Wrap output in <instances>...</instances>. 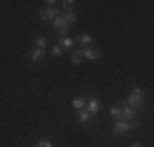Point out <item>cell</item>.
I'll use <instances>...</instances> for the list:
<instances>
[{
	"instance_id": "cell-1",
	"label": "cell",
	"mask_w": 154,
	"mask_h": 147,
	"mask_svg": "<svg viewBox=\"0 0 154 147\" xmlns=\"http://www.w3.org/2000/svg\"><path fill=\"white\" fill-rule=\"evenodd\" d=\"M144 101H146V97L144 95H130V98L126 100V105L128 106H131V108H136L139 110L143 105H144Z\"/></svg>"
},
{
	"instance_id": "cell-2",
	"label": "cell",
	"mask_w": 154,
	"mask_h": 147,
	"mask_svg": "<svg viewBox=\"0 0 154 147\" xmlns=\"http://www.w3.org/2000/svg\"><path fill=\"white\" fill-rule=\"evenodd\" d=\"M57 15H59V10H57L56 7H53V8H46V10H39V18L45 20V21H53Z\"/></svg>"
},
{
	"instance_id": "cell-3",
	"label": "cell",
	"mask_w": 154,
	"mask_h": 147,
	"mask_svg": "<svg viewBox=\"0 0 154 147\" xmlns=\"http://www.w3.org/2000/svg\"><path fill=\"white\" fill-rule=\"evenodd\" d=\"M122 106H123V108H122V116H120V121H126V123H128V121L133 119L136 113H134V110L131 108V106L126 105V101H123Z\"/></svg>"
},
{
	"instance_id": "cell-4",
	"label": "cell",
	"mask_w": 154,
	"mask_h": 147,
	"mask_svg": "<svg viewBox=\"0 0 154 147\" xmlns=\"http://www.w3.org/2000/svg\"><path fill=\"white\" fill-rule=\"evenodd\" d=\"M77 51H79L80 56L87 57L89 61H98L100 56H102L100 49H77Z\"/></svg>"
},
{
	"instance_id": "cell-5",
	"label": "cell",
	"mask_w": 154,
	"mask_h": 147,
	"mask_svg": "<svg viewBox=\"0 0 154 147\" xmlns=\"http://www.w3.org/2000/svg\"><path fill=\"white\" fill-rule=\"evenodd\" d=\"M131 129V124L126 123V121H116L115 128H113V131L116 132V134H123V132H128Z\"/></svg>"
},
{
	"instance_id": "cell-6",
	"label": "cell",
	"mask_w": 154,
	"mask_h": 147,
	"mask_svg": "<svg viewBox=\"0 0 154 147\" xmlns=\"http://www.w3.org/2000/svg\"><path fill=\"white\" fill-rule=\"evenodd\" d=\"M85 110L94 116V115H97V113H98V110H100V105H98V101L95 100V98H90L89 103H87V106H85Z\"/></svg>"
},
{
	"instance_id": "cell-7",
	"label": "cell",
	"mask_w": 154,
	"mask_h": 147,
	"mask_svg": "<svg viewBox=\"0 0 154 147\" xmlns=\"http://www.w3.org/2000/svg\"><path fill=\"white\" fill-rule=\"evenodd\" d=\"M51 25H53V28H56L57 31H59V29H62V28H69V25L64 21V18H62V15H57V16L54 18L53 21H51Z\"/></svg>"
},
{
	"instance_id": "cell-8",
	"label": "cell",
	"mask_w": 154,
	"mask_h": 147,
	"mask_svg": "<svg viewBox=\"0 0 154 147\" xmlns=\"http://www.w3.org/2000/svg\"><path fill=\"white\" fill-rule=\"evenodd\" d=\"M43 57H45V49H39V47H36V49L30 54L31 62H39V61H43Z\"/></svg>"
},
{
	"instance_id": "cell-9",
	"label": "cell",
	"mask_w": 154,
	"mask_h": 147,
	"mask_svg": "<svg viewBox=\"0 0 154 147\" xmlns=\"http://www.w3.org/2000/svg\"><path fill=\"white\" fill-rule=\"evenodd\" d=\"M59 47L61 49H71V47H74V41H72L71 38H61L59 39Z\"/></svg>"
},
{
	"instance_id": "cell-10",
	"label": "cell",
	"mask_w": 154,
	"mask_h": 147,
	"mask_svg": "<svg viewBox=\"0 0 154 147\" xmlns=\"http://www.w3.org/2000/svg\"><path fill=\"white\" fill-rule=\"evenodd\" d=\"M75 16H77V15H75L74 12H64V13H62V18H64V21H66L67 25H74L75 20H77Z\"/></svg>"
},
{
	"instance_id": "cell-11",
	"label": "cell",
	"mask_w": 154,
	"mask_h": 147,
	"mask_svg": "<svg viewBox=\"0 0 154 147\" xmlns=\"http://www.w3.org/2000/svg\"><path fill=\"white\" fill-rule=\"evenodd\" d=\"M90 116H92V115H90V113L87 111L85 108L79 110V113H77V118H79V121H80V123H87V121L90 119Z\"/></svg>"
},
{
	"instance_id": "cell-12",
	"label": "cell",
	"mask_w": 154,
	"mask_h": 147,
	"mask_svg": "<svg viewBox=\"0 0 154 147\" xmlns=\"http://www.w3.org/2000/svg\"><path fill=\"white\" fill-rule=\"evenodd\" d=\"M72 106L77 110H82V108H85V101H84L82 98H74V100H72Z\"/></svg>"
},
{
	"instance_id": "cell-13",
	"label": "cell",
	"mask_w": 154,
	"mask_h": 147,
	"mask_svg": "<svg viewBox=\"0 0 154 147\" xmlns=\"http://www.w3.org/2000/svg\"><path fill=\"white\" fill-rule=\"evenodd\" d=\"M71 62H72L74 65H79L80 62H82V56L79 54V51H75V52L71 56Z\"/></svg>"
},
{
	"instance_id": "cell-14",
	"label": "cell",
	"mask_w": 154,
	"mask_h": 147,
	"mask_svg": "<svg viewBox=\"0 0 154 147\" xmlns=\"http://www.w3.org/2000/svg\"><path fill=\"white\" fill-rule=\"evenodd\" d=\"M79 43L82 44V46H87V44L92 43V36H90V34H82L79 38Z\"/></svg>"
},
{
	"instance_id": "cell-15",
	"label": "cell",
	"mask_w": 154,
	"mask_h": 147,
	"mask_svg": "<svg viewBox=\"0 0 154 147\" xmlns=\"http://www.w3.org/2000/svg\"><path fill=\"white\" fill-rule=\"evenodd\" d=\"M64 10L66 12H72V8H74V5H75V2L74 0H64Z\"/></svg>"
},
{
	"instance_id": "cell-16",
	"label": "cell",
	"mask_w": 154,
	"mask_h": 147,
	"mask_svg": "<svg viewBox=\"0 0 154 147\" xmlns=\"http://www.w3.org/2000/svg\"><path fill=\"white\" fill-rule=\"evenodd\" d=\"M110 115H112L113 118H118L120 119V116H122V110H120L118 106H112V108H110Z\"/></svg>"
},
{
	"instance_id": "cell-17",
	"label": "cell",
	"mask_w": 154,
	"mask_h": 147,
	"mask_svg": "<svg viewBox=\"0 0 154 147\" xmlns=\"http://www.w3.org/2000/svg\"><path fill=\"white\" fill-rule=\"evenodd\" d=\"M36 46H38L39 47V49H45V47H46V38H45V36H41V38H36Z\"/></svg>"
},
{
	"instance_id": "cell-18",
	"label": "cell",
	"mask_w": 154,
	"mask_h": 147,
	"mask_svg": "<svg viewBox=\"0 0 154 147\" xmlns=\"http://www.w3.org/2000/svg\"><path fill=\"white\" fill-rule=\"evenodd\" d=\"M51 54H53V56H61V54H62V49H61L59 46H54L53 49H51Z\"/></svg>"
},
{
	"instance_id": "cell-19",
	"label": "cell",
	"mask_w": 154,
	"mask_h": 147,
	"mask_svg": "<svg viewBox=\"0 0 154 147\" xmlns=\"http://www.w3.org/2000/svg\"><path fill=\"white\" fill-rule=\"evenodd\" d=\"M36 147H53V144H51L49 141H39L38 144H36Z\"/></svg>"
},
{
	"instance_id": "cell-20",
	"label": "cell",
	"mask_w": 154,
	"mask_h": 147,
	"mask_svg": "<svg viewBox=\"0 0 154 147\" xmlns=\"http://www.w3.org/2000/svg\"><path fill=\"white\" fill-rule=\"evenodd\" d=\"M46 3H48V5H51V8H53V7H54V3H57V2H56V0H48Z\"/></svg>"
},
{
	"instance_id": "cell-21",
	"label": "cell",
	"mask_w": 154,
	"mask_h": 147,
	"mask_svg": "<svg viewBox=\"0 0 154 147\" xmlns=\"http://www.w3.org/2000/svg\"><path fill=\"white\" fill-rule=\"evenodd\" d=\"M133 147H139V142H134V144H133Z\"/></svg>"
}]
</instances>
